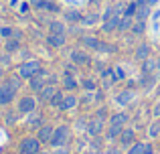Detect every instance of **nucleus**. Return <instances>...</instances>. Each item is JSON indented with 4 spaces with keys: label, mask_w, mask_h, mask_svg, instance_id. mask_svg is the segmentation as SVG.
I'll return each mask as SVG.
<instances>
[{
    "label": "nucleus",
    "mask_w": 160,
    "mask_h": 154,
    "mask_svg": "<svg viewBox=\"0 0 160 154\" xmlns=\"http://www.w3.org/2000/svg\"><path fill=\"white\" fill-rule=\"evenodd\" d=\"M63 85H65V89H75V87H77V81H75V79L73 77H71V75H67L65 79H63Z\"/></svg>",
    "instance_id": "20"
},
{
    "label": "nucleus",
    "mask_w": 160,
    "mask_h": 154,
    "mask_svg": "<svg viewBox=\"0 0 160 154\" xmlns=\"http://www.w3.org/2000/svg\"><path fill=\"white\" fill-rule=\"evenodd\" d=\"M144 28H146V20H138V22L132 27V31L136 32V35H142V32H144Z\"/></svg>",
    "instance_id": "25"
},
{
    "label": "nucleus",
    "mask_w": 160,
    "mask_h": 154,
    "mask_svg": "<svg viewBox=\"0 0 160 154\" xmlns=\"http://www.w3.org/2000/svg\"><path fill=\"white\" fill-rule=\"evenodd\" d=\"M91 2H98V0H91Z\"/></svg>",
    "instance_id": "44"
},
{
    "label": "nucleus",
    "mask_w": 160,
    "mask_h": 154,
    "mask_svg": "<svg viewBox=\"0 0 160 154\" xmlns=\"http://www.w3.org/2000/svg\"><path fill=\"white\" fill-rule=\"evenodd\" d=\"M53 126H41L39 128V140L41 142H51V138H53Z\"/></svg>",
    "instance_id": "6"
},
{
    "label": "nucleus",
    "mask_w": 160,
    "mask_h": 154,
    "mask_svg": "<svg viewBox=\"0 0 160 154\" xmlns=\"http://www.w3.org/2000/svg\"><path fill=\"white\" fill-rule=\"evenodd\" d=\"M83 43H85L87 47H91V49H98L99 47V41L95 39V37H85V39H83Z\"/></svg>",
    "instance_id": "24"
},
{
    "label": "nucleus",
    "mask_w": 160,
    "mask_h": 154,
    "mask_svg": "<svg viewBox=\"0 0 160 154\" xmlns=\"http://www.w3.org/2000/svg\"><path fill=\"white\" fill-rule=\"evenodd\" d=\"M156 67H158V63H154V61L146 59L144 65H142V73H144V75H150V73H154V69H156Z\"/></svg>",
    "instance_id": "16"
},
{
    "label": "nucleus",
    "mask_w": 160,
    "mask_h": 154,
    "mask_svg": "<svg viewBox=\"0 0 160 154\" xmlns=\"http://www.w3.org/2000/svg\"><path fill=\"white\" fill-rule=\"evenodd\" d=\"M98 20H99V14H87L85 18H81V22L87 24V27H91V24H95Z\"/></svg>",
    "instance_id": "22"
},
{
    "label": "nucleus",
    "mask_w": 160,
    "mask_h": 154,
    "mask_svg": "<svg viewBox=\"0 0 160 154\" xmlns=\"http://www.w3.org/2000/svg\"><path fill=\"white\" fill-rule=\"evenodd\" d=\"M122 124H112V128H109V132H108V136L109 138H116V136H120L122 134Z\"/></svg>",
    "instance_id": "18"
},
{
    "label": "nucleus",
    "mask_w": 160,
    "mask_h": 154,
    "mask_svg": "<svg viewBox=\"0 0 160 154\" xmlns=\"http://www.w3.org/2000/svg\"><path fill=\"white\" fill-rule=\"evenodd\" d=\"M148 55H150V47L146 43H142L140 47L136 49V59H140V61H146L148 59Z\"/></svg>",
    "instance_id": "10"
},
{
    "label": "nucleus",
    "mask_w": 160,
    "mask_h": 154,
    "mask_svg": "<svg viewBox=\"0 0 160 154\" xmlns=\"http://www.w3.org/2000/svg\"><path fill=\"white\" fill-rule=\"evenodd\" d=\"M39 152H41L39 138H24L20 142V154H39Z\"/></svg>",
    "instance_id": "2"
},
{
    "label": "nucleus",
    "mask_w": 160,
    "mask_h": 154,
    "mask_svg": "<svg viewBox=\"0 0 160 154\" xmlns=\"http://www.w3.org/2000/svg\"><path fill=\"white\" fill-rule=\"evenodd\" d=\"M148 14H150L148 4H142V6L138 4V10H136V14H134V16H136L138 20H146V18H148Z\"/></svg>",
    "instance_id": "14"
},
{
    "label": "nucleus",
    "mask_w": 160,
    "mask_h": 154,
    "mask_svg": "<svg viewBox=\"0 0 160 154\" xmlns=\"http://www.w3.org/2000/svg\"><path fill=\"white\" fill-rule=\"evenodd\" d=\"M128 154H144V144H134Z\"/></svg>",
    "instance_id": "30"
},
{
    "label": "nucleus",
    "mask_w": 160,
    "mask_h": 154,
    "mask_svg": "<svg viewBox=\"0 0 160 154\" xmlns=\"http://www.w3.org/2000/svg\"><path fill=\"white\" fill-rule=\"evenodd\" d=\"M14 91H16V89H14L12 85H8V83L0 87V106H6V103L12 102V97H14Z\"/></svg>",
    "instance_id": "4"
},
{
    "label": "nucleus",
    "mask_w": 160,
    "mask_h": 154,
    "mask_svg": "<svg viewBox=\"0 0 160 154\" xmlns=\"http://www.w3.org/2000/svg\"><path fill=\"white\" fill-rule=\"evenodd\" d=\"M28 124H31V126H41V124H43V118H39V116H35V118H31L28 120Z\"/></svg>",
    "instance_id": "32"
},
{
    "label": "nucleus",
    "mask_w": 160,
    "mask_h": 154,
    "mask_svg": "<svg viewBox=\"0 0 160 154\" xmlns=\"http://www.w3.org/2000/svg\"><path fill=\"white\" fill-rule=\"evenodd\" d=\"M120 16H118V14H113L112 16V18H108L106 20V24H103V31H106V32H112L113 31V28H118V27H120Z\"/></svg>",
    "instance_id": "8"
},
{
    "label": "nucleus",
    "mask_w": 160,
    "mask_h": 154,
    "mask_svg": "<svg viewBox=\"0 0 160 154\" xmlns=\"http://www.w3.org/2000/svg\"><path fill=\"white\" fill-rule=\"evenodd\" d=\"M138 10V4L136 2H130V6H126V16H134Z\"/></svg>",
    "instance_id": "28"
},
{
    "label": "nucleus",
    "mask_w": 160,
    "mask_h": 154,
    "mask_svg": "<svg viewBox=\"0 0 160 154\" xmlns=\"http://www.w3.org/2000/svg\"><path fill=\"white\" fill-rule=\"evenodd\" d=\"M28 4H32L35 8H45V0H28Z\"/></svg>",
    "instance_id": "35"
},
{
    "label": "nucleus",
    "mask_w": 160,
    "mask_h": 154,
    "mask_svg": "<svg viewBox=\"0 0 160 154\" xmlns=\"http://www.w3.org/2000/svg\"><path fill=\"white\" fill-rule=\"evenodd\" d=\"M75 106H77V97H75V95H65V97H63V103H61L63 110H73Z\"/></svg>",
    "instance_id": "12"
},
{
    "label": "nucleus",
    "mask_w": 160,
    "mask_h": 154,
    "mask_svg": "<svg viewBox=\"0 0 160 154\" xmlns=\"http://www.w3.org/2000/svg\"><path fill=\"white\" fill-rule=\"evenodd\" d=\"M45 87V71L41 69L35 77H31V89L32 91H41Z\"/></svg>",
    "instance_id": "5"
},
{
    "label": "nucleus",
    "mask_w": 160,
    "mask_h": 154,
    "mask_svg": "<svg viewBox=\"0 0 160 154\" xmlns=\"http://www.w3.org/2000/svg\"><path fill=\"white\" fill-rule=\"evenodd\" d=\"M130 102H132V93L130 91H122V93L116 95V103H120V106H128Z\"/></svg>",
    "instance_id": "13"
},
{
    "label": "nucleus",
    "mask_w": 160,
    "mask_h": 154,
    "mask_svg": "<svg viewBox=\"0 0 160 154\" xmlns=\"http://www.w3.org/2000/svg\"><path fill=\"white\" fill-rule=\"evenodd\" d=\"M35 99H32V97H22V99H20V106H18V110L20 112H24V114H28V112H32V110H35Z\"/></svg>",
    "instance_id": "7"
},
{
    "label": "nucleus",
    "mask_w": 160,
    "mask_h": 154,
    "mask_svg": "<svg viewBox=\"0 0 160 154\" xmlns=\"http://www.w3.org/2000/svg\"><path fill=\"white\" fill-rule=\"evenodd\" d=\"M99 130H102V122H99V120H93V122L89 124V134H91V136H95Z\"/></svg>",
    "instance_id": "23"
},
{
    "label": "nucleus",
    "mask_w": 160,
    "mask_h": 154,
    "mask_svg": "<svg viewBox=\"0 0 160 154\" xmlns=\"http://www.w3.org/2000/svg\"><path fill=\"white\" fill-rule=\"evenodd\" d=\"M81 85L83 87H85V89H95V85H93V81H89V79H83V81H81Z\"/></svg>",
    "instance_id": "34"
},
{
    "label": "nucleus",
    "mask_w": 160,
    "mask_h": 154,
    "mask_svg": "<svg viewBox=\"0 0 160 154\" xmlns=\"http://www.w3.org/2000/svg\"><path fill=\"white\" fill-rule=\"evenodd\" d=\"M71 59H73L75 63H87V55L83 51H73L71 53Z\"/></svg>",
    "instance_id": "17"
},
{
    "label": "nucleus",
    "mask_w": 160,
    "mask_h": 154,
    "mask_svg": "<svg viewBox=\"0 0 160 154\" xmlns=\"http://www.w3.org/2000/svg\"><path fill=\"white\" fill-rule=\"evenodd\" d=\"M55 95V87L53 85H45L41 89V102H51V97Z\"/></svg>",
    "instance_id": "11"
},
{
    "label": "nucleus",
    "mask_w": 160,
    "mask_h": 154,
    "mask_svg": "<svg viewBox=\"0 0 160 154\" xmlns=\"http://www.w3.org/2000/svg\"><path fill=\"white\" fill-rule=\"evenodd\" d=\"M39 154H49V152H39Z\"/></svg>",
    "instance_id": "42"
},
{
    "label": "nucleus",
    "mask_w": 160,
    "mask_h": 154,
    "mask_svg": "<svg viewBox=\"0 0 160 154\" xmlns=\"http://www.w3.org/2000/svg\"><path fill=\"white\" fill-rule=\"evenodd\" d=\"M158 69H160V59H158Z\"/></svg>",
    "instance_id": "43"
},
{
    "label": "nucleus",
    "mask_w": 160,
    "mask_h": 154,
    "mask_svg": "<svg viewBox=\"0 0 160 154\" xmlns=\"http://www.w3.org/2000/svg\"><path fill=\"white\" fill-rule=\"evenodd\" d=\"M67 136H69V130L65 126H59L57 130L53 132V138H51V144L53 146H63L67 142Z\"/></svg>",
    "instance_id": "3"
},
{
    "label": "nucleus",
    "mask_w": 160,
    "mask_h": 154,
    "mask_svg": "<svg viewBox=\"0 0 160 154\" xmlns=\"http://www.w3.org/2000/svg\"><path fill=\"white\" fill-rule=\"evenodd\" d=\"M47 43L51 45V47H61V45H65V35H55V32H51Z\"/></svg>",
    "instance_id": "9"
},
{
    "label": "nucleus",
    "mask_w": 160,
    "mask_h": 154,
    "mask_svg": "<svg viewBox=\"0 0 160 154\" xmlns=\"http://www.w3.org/2000/svg\"><path fill=\"white\" fill-rule=\"evenodd\" d=\"M106 154H118V150H106Z\"/></svg>",
    "instance_id": "41"
},
{
    "label": "nucleus",
    "mask_w": 160,
    "mask_h": 154,
    "mask_svg": "<svg viewBox=\"0 0 160 154\" xmlns=\"http://www.w3.org/2000/svg\"><path fill=\"white\" fill-rule=\"evenodd\" d=\"M130 27H132V16H124V18L120 20V27H118V28L126 31V28H130Z\"/></svg>",
    "instance_id": "26"
},
{
    "label": "nucleus",
    "mask_w": 160,
    "mask_h": 154,
    "mask_svg": "<svg viewBox=\"0 0 160 154\" xmlns=\"http://www.w3.org/2000/svg\"><path fill=\"white\" fill-rule=\"evenodd\" d=\"M126 120H128V116H126V114H116L112 118V124H124Z\"/></svg>",
    "instance_id": "29"
},
{
    "label": "nucleus",
    "mask_w": 160,
    "mask_h": 154,
    "mask_svg": "<svg viewBox=\"0 0 160 154\" xmlns=\"http://www.w3.org/2000/svg\"><path fill=\"white\" fill-rule=\"evenodd\" d=\"M154 114H156V116H160V106H156V110H154Z\"/></svg>",
    "instance_id": "40"
},
{
    "label": "nucleus",
    "mask_w": 160,
    "mask_h": 154,
    "mask_svg": "<svg viewBox=\"0 0 160 154\" xmlns=\"http://www.w3.org/2000/svg\"><path fill=\"white\" fill-rule=\"evenodd\" d=\"M116 79H124V71H122L120 67L116 69Z\"/></svg>",
    "instance_id": "37"
},
{
    "label": "nucleus",
    "mask_w": 160,
    "mask_h": 154,
    "mask_svg": "<svg viewBox=\"0 0 160 154\" xmlns=\"http://www.w3.org/2000/svg\"><path fill=\"white\" fill-rule=\"evenodd\" d=\"M0 35H2V37H10V35H14V32H12V28L2 27V28H0Z\"/></svg>",
    "instance_id": "36"
},
{
    "label": "nucleus",
    "mask_w": 160,
    "mask_h": 154,
    "mask_svg": "<svg viewBox=\"0 0 160 154\" xmlns=\"http://www.w3.org/2000/svg\"><path fill=\"white\" fill-rule=\"evenodd\" d=\"M49 103H51V106H55V107H61V103H63V93H61V91H55V95L51 97V102H49Z\"/></svg>",
    "instance_id": "19"
},
{
    "label": "nucleus",
    "mask_w": 160,
    "mask_h": 154,
    "mask_svg": "<svg viewBox=\"0 0 160 154\" xmlns=\"http://www.w3.org/2000/svg\"><path fill=\"white\" fill-rule=\"evenodd\" d=\"M65 20H81V14L75 10H69V12H65Z\"/></svg>",
    "instance_id": "27"
},
{
    "label": "nucleus",
    "mask_w": 160,
    "mask_h": 154,
    "mask_svg": "<svg viewBox=\"0 0 160 154\" xmlns=\"http://www.w3.org/2000/svg\"><path fill=\"white\" fill-rule=\"evenodd\" d=\"M39 71H41V63H39V61H27V63H22L18 67V75L24 77V79L35 77Z\"/></svg>",
    "instance_id": "1"
},
{
    "label": "nucleus",
    "mask_w": 160,
    "mask_h": 154,
    "mask_svg": "<svg viewBox=\"0 0 160 154\" xmlns=\"http://www.w3.org/2000/svg\"><path fill=\"white\" fill-rule=\"evenodd\" d=\"M49 31L55 32V35H65V24H63V22H57V20H53V22H49Z\"/></svg>",
    "instance_id": "15"
},
{
    "label": "nucleus",
    "mask_w": 160,
    "mask_h": 154,
    "mask_svg": "<svg viewBox=\"0 0 160 154\" xmlns=\"http://www.w3.org/2000/svg\"><path fill=\"white\" fill-rule=\"evenodd\" d=\"M14 49H18V41H8L6 43V51H14Z\"/></svg>",
    "instance_id": "33"
},
{
    "label": "nucleus",
    "mask_w": 160,
    "mask_h": 154,
    "mask_svg": "<svg viewBox=\"0 0 160 154\" xmlns=\"http://www.w3.org/2000/svg\"><path fill=\"white\" fill-rule=\"evenodd\" d=\"M55 154H67V150H63V148H59V150L55 152Z\"/></svg>",
    "instance_id": "39"
},
{
    "label": "nucleus",
    "mask_w": 160,
    "mask_h": 154,
    "mask_svg": "<svg viewBox=\"0 0 160 154\" xmlns=\"http://www.w3.org/2000/svg\"><path fill=\"white\" fill-rule=\"evenodd\" d=\"M144 154H154V152H152V146H150V144H144Z\"/></svg>",
    "instance_id": "38"
},
{
    "label": "nucleus",
    "mask_w": 160,
    "mask_h": 154,
    "mask_svg": "<svg viewBox=\"0 0 160 154\" xmlns=\"http://www.w3.org/2000/svg\"><path fill=\"white\" fill-rule=\"evenodd\" d=\"M160 134V122L152 124V128H150V136H158Z\"/></svg>",
    "instance_id": "31"
},
{
    "label": "nucleus",
    "mask_w": 160,
    "mask_h": 154,
    "mask_svg": "<svg viewBox=\"0 0 160 154\" xmlns=\"http://www.w3.org/2000/svg\"><path fill=\"white\" fill-rule=\"evenodd\" d=\"M134 140V130H124L122 132V144H130Z\"/></svg>",
    "instance_id": "21"
}]
</instances>
